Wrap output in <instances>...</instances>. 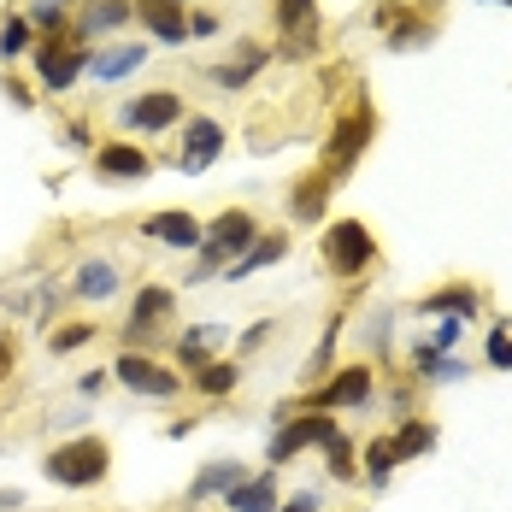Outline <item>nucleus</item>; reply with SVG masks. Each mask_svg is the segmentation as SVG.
Here are the masks:
<instances>
[{"label":"nucleus","instance_id":"obj_1","mask_svg":"<svg viewBox=\"0 0 512 512\" xmlns=\"http://www.w3.org/2000/svg\"><path fill=\"white\" fill-rule=\"evenodd\" d=\"M254 242H259V218L248 212V206H224V212H218V218H212V224L201 230V248H195V254H201V265L189 271V283H206V277H218L230 259H242L248 248H254Z\"/></svg>","mask_w":512,"mask_h":512},{"label":"nucleus","instance_id":"obj_2","mask_svg":"<svg viewBox=\"0 0 512 512\" xmlns=\"http://www.w3.org/2000/svg\"><path fill=\"white\" fill-rule=\"evenodd\" d=\"M106 471H112L106 436H71V442L48 448V460H42V477L59 489H95V483H106Z\"/></svg>","mask_w":512,"mask_h":512},{"label":"nucleus","instance_id":"obj_3","mask_svg":"<svg viewBox=\"0 0 512 512\" xmlns=\"http://www.w3.org/2000/svg\"><path fill=\"white\" fill-rule=\"evenodd\" d=\"M371 136H377V112L359 101L348 118H336V124H330V142H324V154H318V171H324L330 183H342V177L354 171V159L371 148Z\"/></svg>","mask_w":512,"mask_h":512},{"label":"nucleus","instance_id":"obj_4","mask_svg":"<svg viewBox=\"0 0 512 512\" xmlns=\"http://www.w3.org/2000/svg\"><path fill=\"white\" fill-rule=\"evenodd\" d=\"M30 59H36V77H42L48 95H65V89L89 71V48H83L77 36H42V42L30 48Z\"/></svg>","mask_w":512,"mask_h":512},{"label":"nucleus","instance_id":"obj_5","mask_svg":"<svg viewBox=\"0 0 512 512\" xmlns=\"http://www.w3.org/2000/svg\"><path fill=\"white\" fill-rule=\"evenodd\" d=\"M324 259L336 277H359L371 259H377V236L359 224V218H330L324 224Z\"/></svg>","mask_w":512,"mask_h":512},{"label":"nucleus","instance_id":"obj_6","mask_svg":"<svg viewBox=\"0 0 512 512\" xmlns=\"http://www.w3.org/2000/svg\"><path fill=\"white\" fill-rule=\"evenodd\" d=\"M189 118V106L177 89H148V95H136V101H124L118 112V124L124 130H142V136H165V130H177Z\"/></svg>","mask_w":512,"mask_h":512},{"label":"nucleus","instance_id":"obj_7","mask_svg":"<svg viewBox=\"0 0 512 512\" xmlns=\"http://www.w3.org/2000/svg\"><path fill=\"white\" fill-rule=\"evenodd\" d=\"M112 377H118L130 395H148V401H171V395L183 389V377H177V371H165L159 359L136 354V348H124V354L112 359Z\"/></svg>","mask_w":512,"mask_h":512},{"label":"nucleus","instance_id":"obj_8","mask_svg":"<svg viewBox=\"0 0 512 512\" xmlns=\"http://www.w3.org/2000/svg\"><path fill=\"white\" fill-rule=\"evenodd\" d=\"M330 436H336V418H330V412H295V418H289V424L271 436L265 460H271V465H289L301 448H324Z\"/></svg>","mask_w":512,"mask_h":512},{"label":"nucleus","instance_id":"obj_9","mask_svg":"<svg viewBox=\"0 0 512 512\" xmlns=\"http://www.w3.org/2000/svg\"><path fill=\"white\" fill-rule=\"evenodd\" d=\"M365 401H371V365H342L336 377H324L301 401V412H336V407H365Z\"/></svg>","mask_w":512,"mask_h":512},{"label":"nucleus","instance_id":"obj_10","mask_svg":"<svg viewBox=\"0 0 512 512\" xmlns=\"http://www.w3.org/2000/svg\"><path fill=\"white\" fill-rule=\"evenodd\" d=\"M224 124L218 118H206V112H195L189 118V130H183V148H177V165H183V177H201L206 165H218V154H224Z\"/></svg>","mask_w":512,"mask_h":512},{"label":"nucleus","instance_id":"obj_11","mask_svg":"<svg viewBox=\"0 0 512 512\" xmlns=\"http://www.w3.org/2000/svg\"><path fill=\"white\" fill-rule=\"evenodd\" d=\"M95 171L106 183H148L154 177V154L136 148V142H101L95 148Z\"/></svg>","mask_w":512,"mask_h":512},{"label":"nucleus","instance_id":"obj_12","mask_svg":"<svg viewBox=\"0 0 512 512\" xmlns=\"http://www.w3.org/2000/svg\"><path fill=\"white\" fill-rule=\"evenodd\" d=\"M136 24L165 42V48H183L189 42V6H177V0H136Z\"/></svg>","mask_w":512,"mask_h":512},{"label":"nucleus","instance_id":"obj_13","mask_svg":"<svg viewBox=\"0 0 512 512\" xmlns=\"http://www.w3.org/2000/svg\"><path fill=\"white\" fill-rule=\"evenodd\" d=\"M171 312H177V295H171V289H159V283H142V289H136V301H130V348H136V342H148Z\"/></svg>","mask_w":512,"mask_h":512},{"label":"nucleus","instance_id":"obj_14","mask_svg":"<svg viewBox=\"0 0 512 512\" xmlns=\"http://www.w3.org/2000/svg\"><path fill=\"white\" fill-rule=\"evenodd\" d=\"M201 230H206L201 218H195V212H177V206L142 218V236H154V242H165V248H183V254H195V248H201Z\"/></svg>","mask_w":512,"mask_h":512},{"label":"nucleus","instance_id":"obj_15","mask_svg":"<svg viewBox=\"0 0 512 512\" xmlns=\"http://www.w3.org/2000/svg\"><path fill=\"white\" fill-rule=\"evenodd\" d=\"M271 12H277V30L295 36L289 53H307L312 42H318V0H277Z\"/></svg>","mask_w":512,"mask_h":512},{"label":"nucleus","instance_id":"obj_16","mask_svg":"<svg viewBox=\"0 0 512 512\" xmlns=\"http://www.w3.org/2000/svg\"><path fill=\"white\" fill-rule=\"evenodd\" d=\"M283 254H289V230H271V236H259V242H254V248H248L242 259H230V265H224L218 277H224V283H248L254 271H265V265H277Z\"/></svg>","mask_w":512,"mask_h":512},{"label":"nucleus","instance_id":"obj_17","mask_svg":"<svg viewBox=\"0 0 512 512\" xmlns=\"http://www.w3.org/2000/svg\"><path fill=\"white\" fill-rule=\"evenodd\" d=\"M118 289H124V277H118L112 259H83L77 277H71V295H77V301H112Z\"/></svg>","mask_w":512,"mask_h":512},{"label":"nucleus","instance_id":"obj_18","mask_svg":"<svg viewBox=\"0 0 512 512\" xmlns=\"http://www.w3.org/2000/svg\"><path fill=\"white\" fill-rule=\"evenodd\" d=\"M142 65H148V48H142V42H124V48L89 53V71H83V77H95V83H118V77H130V71H142Z\"/></svg>","mask_w":512,"mask_h":512},{"label":"nucleus","instance_id":"obj_19","mask_svg":"<svg viewBox=\"0 0 512 512\" xmlns=\"http://www.w3.org/2000/svg\"><path fill=\"white\" fill-rule=\"evenodd\" d=\"M224 507L230 512H277V471H254V477H242V483L224 495Z\"/></svg>","mask_w":512,"mask_h":512},{"label":"nucleus","instance_id":"obj_20","mask_svg":"<svg viewBox=\"0 0 512 512\" xmlns=\"http://www.w3.org/2000/svg\"><path fill=\"white\" fill-rule=\"evenodd\" d=\"M265 59H271V53L259 48V42H242V53H236V59H224V65H212V83L236 95V89H248V83L259 77V71H265Z\"/></svg>","mask_w":512,"mask_h":512},{"label":"nucleus","instance_id":"obj_21","mask_svg":"<svg viewBox=\"0 0 512 512\" xmlns=\"http://www.w3.org/2000/svg\"><path fill=\"white\" fill-rule=\"evenodd\" d=\"M477 289L471 283H448V289H436V295H424V307L418 312H430V318H460V324H471L477 318Z\"/></svg>","mask_w":512,"mask_h":512},{"label":"nucleus","instance_id":"obj_22","mask_svg":"<svg viewBox=\"0 0 512 512\" xmlns=\"http://www.w3.org/2000/svg\"><path fill=\"white\" fill-rule=\"evenodd\" d=\"M130 18H136V0H89V6H83V24H77L71 36H77V42H83V36H106V30H118V24H130Z\"/></svg>","mask_w":512,"mask_h":512},{"label":"nucleus","instance_id":"obj_23","mask_svg":"<svg viewBox=\"0 0 512 512\" xmlns=\"http://www.w3.org/2000/svg\"><path fill=\"white\" fill-rule=\"evenodd\" d=\"M242 477H248V471H242L236 460H212V465L201 471V477L189 483V507H201V501H212V495H230V489H236Z\"/></svg>","mask_w":512,"mask_h":512},{"label":"nucleus","instance_id":"obj_24","mask_svg":"<svg viewBox=\"0 0 512 512\" xmlns=\"http://www.w3.org/2000/svg\"><path fill=\"white\" fill-rule=\"evenodd\" d=\"M330 189H336V183H330V177H324V171H312V177H301V189H295V218H301V224H324V201H330Z\"/></svg>","mask_w":512,"mask_h":512},{"label":"nucleus","instance_id":"obj_25","mask_svg":"<svg viewBox=\"0 0 512 512\" xmlns=\"http://www.w3.org/2000/svg\"><path fill=\"white\" fill-rule=\"evenodd\" d=\"M389 448H395V460L407 465L418 454H430L436 448V424H424V418H401V430L389 436Z\"/></svg>","mask_w":512,"mask_h":512},{"label":"nucleus","instance_id":"obj_26","mask_svg":"<svg viewBox=\"0 0 512 512\" xmlns=\"http://www.w3.org/2000/svg\"><path fill=\"white\" fill-rule=\"evenodd\" d=\"M224 336V324H195L189 336H177V365H189V371H201L206 359H212V342Z\"/></svg>","mask_w":512,"mask_h":512},{"label":"nucleus","instance_id":"obj_27","mask_svg":"<svg viewBox=\"0 0 512 512\" xmlns=\"http://www.w3.org/2000/svg\"><path fill=\"white\" fill-rule=\"evenodd\" d=\"M324 471H330L336 483H359V448L348 442V436H342V430L324 442Z\"/></svg>","mask_w":512,"mask_h":512},{"label":"nucleus","instance_id":"obj_28","mask_svg":"<svg viewBox=\"0 0 512 512\" xmlns=\"http://www.w3.org/2000/svg\"><path fill=\"white\" fill-rule=\"evenodd\" d=\"M236 383H242L236 359H206L201 371H195V389H201V395H212V401H218V395H230Z\"/></svg>","mask_w":512,"mask_h":512},{"label":"nucleus","instance_id":"obj_29","mask_svg":"<svg viewBox=\"0 0 512 512\" xmlns=\"http://www.w3.org/2000/svg\"><path fill=\"white\" fill-rule=\"evenodd\" d=\"M359 465H365V483H371V489H383V483L395 477V465H401V460H395V448L377 436V442H365V448H359Z\"/></svg>","mask_w":512,"mask_h":512},{"label":"nucleus","instance_id":"obj_30","mask_svg":"<svg viewBox=\"0 0 512 512\" xmlns=\"http://www.w3.org/2000/svg\"><path fill=\"white\" fill-rule=\"evenodd\" d=\"M36 48V30H30V18L24 12H12L6 24H0V59H18V53Z\"/></svg>","mask_w":512,"mask_h":512},{"label":"nucleus","instance_id":"obj_31","mask_svg":"<svg viewBox=\"0 0 512 512\" xmlns=\"http://www.w3.org/2000/svg\"><path fill=\"white\" fill-rule=\"evenodd\" d=\"M89 342H95V324H59V330H48V354H77Z\"/></svg>","mask_w":512,"mask_h":512},{"label":"nucleus","instance_id":"obj_32","mask_svg":"<svg viewBox=\"0 0 512 512\" xmlns=\"http://www.w3.org/2000/svg\"><path fill=\"white\" fill-rule=\"evenodd\" d=\"M336 336H342V318H330L324 342L312 348V359H307V377H312V383H324V377H330V354H336Z\"/></svg>","mask_w":512,"mask_h":512},{"label":"nucleus","instance_id":"obj_33","mask_svg":"<svg viewBox=\"0 0 512 512\" xmlns=\"http://www.w3.org/2000/svg\"><path fill=\"white\" fill-rule=\"evenodd\" d=\"M24 18H30V30H42V36H65V6H53V0H36Z\"/></svg>","mask_w":512,"mask_h":512},{"label":"nucleus","instance_id":"obj_34","mask_svg":"<svg viewBox=\"0 0 512 512\" xmlns=\"http://www.w3.org/2000/svg\"><path fill=\"white\" fill-rule=\"evenodd\" d=\"M430 42V24H418V18H395L389 24V48H424Z\"/></svg>","mask_w":512,"mask_h":512},{"label":"nucleus","instance_id":"obj_35","mask_svg":"<svg viewBox=\"0 0 512 512\" xmlns=\"http://www.w3.org/2000/svg\"><path fill=\"white\" fill-rule=\"evenodd\" d=\"M483 359H489L495 371H512V330H507V324H495V330H489V342H483Z\"/></svg>","mask_w":512,"mask_h":512},{"label":"nucleus","instance_id":"obj_36","mask_svg":"<svg viewBox=\"0 0 512 512\" xmlns=\"http://www.w3.org/2000/svg\"><path fill=\"white\" fill-rule=\"evenodd\" d=\"M460 318H436V330H430V342H424V348H436V354H448V348H454V342H460Z\"/></svg>","mask_w":512,"mask_h":512},{"label":"nucleus","instance_id":"obj_37","mask_svg":"<svg viewBox=\"0 0 512 512\" xmlns=\"http://www.w3.org/2000/svg\"><path fill=\"white\" fill-rule=\"evenodd\" d=\"M189 36H218V18L212 12H189Z\"/></svg>","mask_w":512,"mask_h":512},{"label":"nucleus","instance_id":"obj_38","mask_svg":"<svg viewBox=\"0 0 512 512\" xmlns=\"http://www.w3.org/2000/svg\"><path fill=\"white\" fill-rule=\"evenodd\" d=\"M277 512H318L312 495H289V501H277Z\"/></svg>","mask_w":512,"mask_h":512},{"label":"nucleus","instance_id":"obj_39","mask_svg":"<svg viewBox=\"0 0 512 512\" xmlns=\"http://www.w3.org/2000/svg\"><path fill=\"white\" fill-rule=\"evenodd\" d=\"M265 336H271V318H259L254 330H248V336H242V342H236V348H259V342H265Z\"/></svg>","mask_w":512,"mask_h":512},{"label":"nucleus","instance_id":"obj_40","mask_svg":"<svg viewBox=\"0 0 512 512\" xmlns=\"http://www.w3.org/2000/svg\"><path fill=\"white\" fill-rule=\"evenodd\" d=\"M106 377H112V371H89V377H83L77 389H83V395H101V389H106Z\"/></svg>","mask_w":512,"mask_h":512},{"label":"nucleus","instance_id":"obj_41","mask_svg":"<svg viewBox=\"0 0 512 512\" xmlns=\"http://www.w3.org/2000/svg\"><path fill=\"white\" fill-rule=\"evenodd\" d=\"M0 89H6V95H12V106H36V95H30V89H24V83H0Z\"/></svg>","mask_w":512,"mask_h":512},{"label":"nucleus","instance_id":"obj_42","mask_svg":"<svg viewBox=\"0 0 512 512\" xmlns=\"http://www.w3.org/2000/svg\"><path fill=\"white\" fill-rule=\"evenodd\" d=\"M165 436H171V442H189V436H195V418H177V424H171Z\"/></svg>","mask_w":512,"mask_h":512},{"label":"nucleus","instance_id":"obj_43","mask_svg":"<svg viewBox=\"0 0 512 512\" xmlns=\"http://www.w3.org/2000/svg\"><path fill=\"white\" fill-rule=\"evenodd\" d=\"M12 377V342H0V383Z\"/></svg>","mask_w":512,"mask_h":512},{"label":"nucleus","instance_id":"obj_44","mask_svg":"<svg viewBox=\"0 0 512 512\" xmlns=\"http://www.w3.org/2000/svg\"><path fill=\"white\" fill-rule=\"evenodd\" d=\"M495 6H512V0H495Z\"/></svg>","mask_w":512,"mask_h":512},{"label":"nucleus","instance_id":"obj_45","mask_svg":"<svg viewBox=\"0 0 512 512\" xmlns=\"http://www.w3.org/2000/svg\"><path fill=\"white\" fill-rule=\"evenodd\" d=\"M177 6H189V0H177Z\"/></svg>","mask_w":512,"mask_h":512}]
</instances>
